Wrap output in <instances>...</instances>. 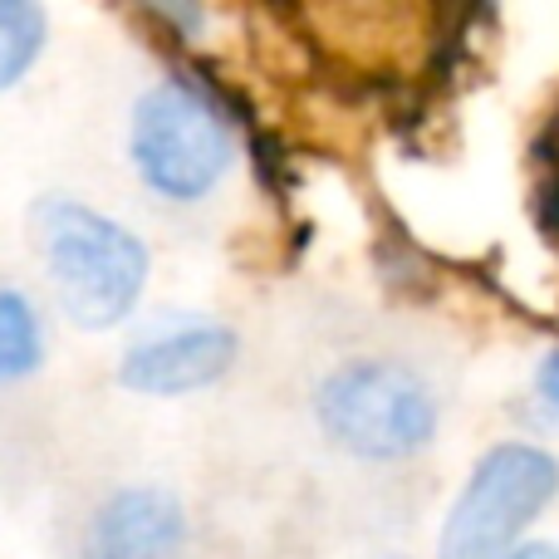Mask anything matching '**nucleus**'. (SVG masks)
Wrapping results in <instances>:
<instances>
[{"label":"nucleus","instance_id":"nucleus-1","mask_svg":"<svg viewBox=\"0 0 559 559\" xmlns=\"http://www.w3.org/2000/svg\"><path fill=\"white\" fill-rule=\"evenodd\" d=\"M29 241L59 299V314L84 334L118 329L147 295V241L84 197L49 192L29 206Z\"/></svg>","mask_w":559,"mask_h":559},{"label":"nucleus","instance_id":"nucleus-2","mask_svg":"<svg viewBox=\"0 0 559 559\" xmlns=\"http://www.w3.org/2000/svg\"><path fill=\"white\" fill-rule=\"evenodd\" d=\"M133 177L167 206H197L231 177L236 128L222 98L187 74H163L128 108Z\"/></svg>","mask_w":559,"mask_h":559},{"label":"nucleus","instance_id":"nucleus-3","mask_svg":"<svg viewBox=\"0 0 559 559\" xmlns=\"http://www.w3.org/2000/svg\"><path fill=\"white\" fill-rule=\"evenodd\" d=\"M314 423L329 447L368 466L423 456L442 432V397L403 358H344L314 388Z\"/></svg>","mask_w":559,"mask_h":559},{"label":"nucleus","instance_id":"nucleus-4","mask_svg":"<svg viewBox=\"0 0 559 559\" xmlns=\"http://www.w3.org/2000/svg\"><path fill=\"white\" fill-rule=\"evenodd\" d=\"M559 501V456L531 437H501L462 476L432 559H506Z\"/></svg>","mask_w":559,"mask_h":559},{"label":"nucleus","instance_id":"nucleus-5","mask_svg":"<svg viewBox=\"0 0 559 559\" xmlns=\"http://www.w3.org/2000/svg\"><path fill=\"white\" fill-rule=\"evenodd\" d=\"M241 338L222 319H167L138 334L118 358V383L138 397H192L236 368Z\"/></svg>","mask_w":559,"mask_h":559},{"label":"nucleus","instance_id":"nucleus-6","mask_svg":"<svg viewBox=\"0 0 559 559\" xmlns=\"http://www.w3.org/2000/svg\"><path fill=\"white\" fill-rule=\"evenodd\" d=\"M187 506L167 486H118L94 506L79 559H177L187 550Z\"/></svg>","mask_w":559,"mask_h":559},{"label":"nucleus","instance_id":"nucleus-7","mask_svg":"<svg viewBox=\"0 0 559 559\" xmlns=\"http://www.w3.org/2000/svg\"><path fill=\"white\" fill-rule=\"evenodd\" d=\"M49 49L45 0H0V94L20 88Z\"/></svg>","mask_w":559,"mask_h":559},{"label":"nucleus","instance_id":"nucleus-8","mask_svg":"<svg viewBox=\"0 0 559 559\" xmlns=\"http://www.w3.org/2000/svg\"><path fill=\"white\" fill-rule=\"evenodd\" d=\"M45 364V324L25 289L0 285V383H20Z\"/></svg>","mask_w":559,"mask_h":559},{"label":"nucleus","instance_id":"nucleus-9","mask_svg":"<svg viewBox=\"0 0 559 559\" xmlns=\"http://www.w3.org/2000/svg\"><path fill=\"white\" fill-rule=\"evenodd\" d=\"M143 5L182 39H197L206 29V0H143Z\"/></svg>","mask_w":559,"mask_h":559},{"label":"nucleus","instance_id":"nucleus-10","mask_svg":"<svg viewBox=\"0 0 559 559\" xmlns=\"http://www.w3.org/2000/svg\"><path fill=\"white\" fill-rule=\"evenodd\" d=\"M531 388H535V397H540L545 407H555L559 413V344L540 354V364H535V373H531Z\"/></svg>","mask_w":559,"mask_h":559},{"label":"nucleus","instance_id":"nucleus-11","mask_svg":"<svg viewBox=\"0 0 559 559\" xmlns=\"http://www.w3.org/2000/svg\"><path fill=\"white\" fill-rule=\"evenodd\" d=\"M506 559H559V545L555 540H540V535H531L521 550H511Z\"/></svg>","mask_w":559,"mask_h":559},{"label":"nucleus","instance_id":"nucleus-12","mask_svg":"<svg viewBox=\"0 0 559 559\" xmlns=\"http://www.w3.org/2000/svg\"><path fill=\"white\" fill-rule=\"evenodd\" d=\"M383 559H403V555H383Z\"/></svg>","mask_w":559,"mask_h":559}]
</instances>
